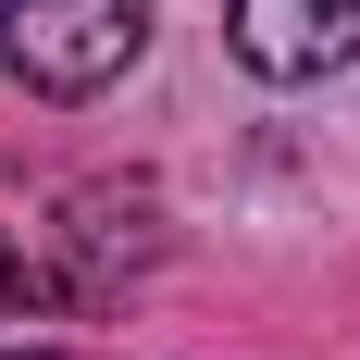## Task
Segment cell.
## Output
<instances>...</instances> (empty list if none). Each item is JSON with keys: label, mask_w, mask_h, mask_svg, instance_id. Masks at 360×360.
Returning <instances> with one entry per match:
<instances>
[{"label": "cell", "mask_w": 360, "mask_h": 360, "mask_svg": "<svg viewBox=\"0 0 360 360\" xmlns=\"http://www.w3.org/2000/svg\"><path fill=\"white\" fill-rule=\"evenodd\" d=\"M149 50V0H0V63L37 100H100Z\"/></svg>", "instance_id": "6da1fadb"}, {"label": "cell", "mask_w": 360, "mask_h": 360, "mask_svg": "<svg viewBox=\"0 0 360 360\" xmlns=\"http://www.w3.org/2000/svg\"><path fill=\"white\" fill-rule=\"evenodd\" d=\"M50 236H63L50 298H124V274L162 261V199H149V186H75Z\"/></svg>", "instance_id": "7a4b0ae2"}, {"label": "cell", "mask_w": 360, "mask_h": 360, "mask_svg": "<svg viewBox=\"0 0 360 360\" xmlns=\"http://www.w3.org/2000/svg\"><path fill=\"white\" fill-rule=\"evenodd\" d=\"M224 37L261 87H323V75L360 63V0H236Z\"/></svg>", "instance_id": "3957f363"}, {"label": "cell", "mask_w": 360, "mask_h": 360, "mask_svg": "<svg viewBox=\"0 0 360 360\" xmlns=\"http://www.w3.org/2000/svg\"><path fill=\"white\" fill-rule=\"evenodd\" d=\"M25 298H50V274H37V261L0 236V311H25Z\"/></svg>", "instance_id": "277c9868"}, {"label": "cell", "mask_w": 360, "mask_h": 360, "mask_svg": "<svg viewBox=\"0 0 360 360\" xmlns=\"http://www.w3.org/2000/svg\"><path fill=\"white\" fill-rule=\"evenodd\" d=\"M0 360H75V348H0Z\"/></svg>", "instance_id": "5b68a950"}]
</instances>
